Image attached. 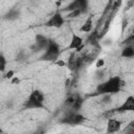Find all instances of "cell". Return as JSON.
<instances>
[{
	"label": "cell",
	"instance_id": "cell-5",
	"mask_svg": "<svg viewBox=\"0 0 134 134\" xmlns=\"http://www.w3.org/2000/svg\"><path fill=\"white\" fill-rule=\"evenodd\" d=\"M88 8V0H73L70 2L64 9L66 12H72V10H81L82 14L85 13Z\"/></svg>",
	"mask_w": 134,
	"mask_h": 134
},
{
	"label": "cell",
	"instance_id": "cell-7",
	"mask_svg": "<svg viewBox=\"0 0 134 134\" xmlns=\"http://www.w3.org/2000/svg\"><path fill=\"white\" fill-rule=\"evenodd\" d=\"M65 20L63 18V16L60 14V13H55L46 23L45 25L48 26V27H55V28H60L62 27V25L64 24Z\"/></svg>",
	"mask_w": 134,
	"mask_h": 134
},
{
	"label": "cell",
	"instance_id": "cell-20",
	"mask_svg": "<svg viewBox=\"0 0 134 134\" xmlns=\"http://www.w3.org/2000/svg\"><path fill=\"white\" fill-rule=\"evenodd\" d=\"M21 81H20V79L19 77H17V76H15V77H12V84H19Z\"/></svg>",
	"mask_w": 134,
	"mask_h": 134
},
{
	"label": "cell",
	"instance_id": "cell-21",
	"mask_svg": "<svg viewBox=\"0 0 134 134\" xmlns=\"http://www.w3.org/2000/svg\"><path fill=\"white\" fill-rule=\"evenodd\" d=\"M58 63V65H60V66H63V65H65V63L63 62V61H59V62H57Z\"/></svg>",
	"mask_w": 134,
	"mask_h": 134
},
{
	"label": "cell",
	"instance_id": "cell-1",
	"mask_svg": "<svg viewBox=\"0 0 134 134\" xmlns=\"http://www.w3.org/2000/svg\"><path fill=\"white\" fill-rule=\"evenodd\" d=\"M122 85L124 82L119 76H112L106 82L99 84L96 88V92L98 94H114L120 90Z\"/></svg>",
	"mask_w": 134,
	"mask_h": 134
},
{
	"label": "cell",
	"instance_id": "cell-8",
	"mask_svg": "<svg viewBox=\"0 0 134 134\" xmlns=\"http://www.w3.org/2000/svg\"><path fill=\"white\" fill-rule=\"evenodd\" d=\"M50 40L47 39L45 36L41 35V34H37L36 35V45L34 48H36V51H39L41 49H45L47 47V45L49 44Z\"/></svg>",
	"mask_w": 134,
	"mask_h": 134
},
{
	"label": "cell",
	"instance_id": "cell-11",
	"mask_svg": "<svg viewBox=\"0 0 134 134\" xmlns=\"http://www.w3.org/2000/svg\"><path fill=\"white\" fill-rule=\"evenodd\" d=\"M92 29V17H88L86 19V21L84 22V24L81 26V31L83 32H89Z\"/></svg>",
	"mask_w": 134,
	"mask_h": 134
},
{
	"label": "cell",
	"instance_id": "cell-17",
	"mask_svg": "<svg viewBox=\"0 0 134 134\" xmlns=\"http://www.w3.org/2000/svg\"><path fill=\"white\" fill-rule=\"evenodd\" d=\"M133 42H134V35H131V36H129V37L124 41V44H126V46H128V45H132Z\"/></svg>",
	"mask_w": 134,
	"mask_h": 134
},
{
	"label": "cell",
	"instance_id": "cell-24",
	"mask_svg": "<svg viewBox=\"0 0 134 134\" xmlns=\"http://www.w3.org/2000/svg\"><path fill=\"white\" fill-rule=\"evenodd\" d=\"M60 1H64V0H60Z\"/></svg>",
	"mask_w": 134,
	"mask_h": 134
},
{
	"label": "cell",
	"instance_id": "cell-6",
	"mask_svg": "<svg viewBox=\"0 0 134 134\" xmlns=\"http://www.w3.org/2000/svg\"><path fill=\"white\" fill-rule=\"evenodd\" d=\"M133 110H134V96L129 95L118 108L113 110V112H127V111H133Z\"/></svg>",
	"mask_w": 134,
	"mask_h": 134
},
{
	"label": "cell",
	"instance_id": "cell-16",
	"mask_svg": "<svg viewBox=\"0 0 134 134\" xmlns=\"http://www.w3.org/2000/svg\"><path fill=\"white\" fill-rule=\"evenodd\" d=\"M26 59V53L23 51V50H21L18 54H17V57H16V60L18 61V62H22V61H24Z\"/></svg>",
	"mask_w": 134,
	"mask_h": 134
},
{
	"label": "cell",
	"instance_id": "cell-19",
	"mask_svg": "<svg viewBox=\"0 0 134 134\" xmlns=\"http://www.w3.org/2000/svg\"><path fill=\"white\" fill-rule=\"evenodd\" d=\"M14 74H15V71H14V70H9L8 72L5 73L4 77H5V79H12V77L14 76Z\"/></svg>",
	"mask_w": 134,
	"mask_h": 134
},
{
	"label": "cell",
	"instance_id": "cell-15",
	"mask_svg": "<svg viewBox=\"0 0 134 134\" xmlns=\"http://www.w3.org/2000/svg\"><path fill=\"white\" fill-rule=\"evenodd\" d=\"M81 14H82V12H81V10H72V12H69V14H68L67 18H69V19H73V18L79 17Z\"/></svg>",
	"mask_w": 134,
	"mask_h": 134
},
{
	"label": "cell",
	"instance_id": "cell-4",
	"mask_svg": "<svg viewBox=\"0 0 134 134\" xmlns=\"http://www.w3.org/2000/svg\"><path fill=\"white\" fill-rule=\"evenodd\" d=\"M84 120H85V117L82 114H79L77 112L69 111L67 115H65L60 120V122L64 125H69V126H77V125H81Z\"/></svg>",
	"mask_w": 134,
	"mask_h": 134
},
{
	"label": "cell",
	"instance_id": "cell-13",
	"mask_svg": "<svg viewBox=\"0 0 134 134\" xmlns=\"http://www.w3.org/2000/svg\"><path fill=\"white\" fill-rule=\"evenodd\" d=\"M19 16H20V12H19V10H17V9H10V10L5 15L4 18H5L6 20H10V21H13V20L18 19Z\"/></svg>",
	"mask_w": 134,
	"mask_h": 134
},
{
	"label": "cell",
	"instance_id": "cell-2",
	"mask_svg": "<svg viewBox=\"0 0 134 134\" xmlns=\"http://www.w3.org/2000/svg\"><path fill=\"white\" fill-rule=\"evenodd\" d=\"M43 107H44V94L42 91L36 89L29 94L27 100L24 104V108H26V109H40Z\"/></svg>",
	"mask_w": 134,
	"mask_h": 134
},
{
	"label": "cell",
	"instance_id": "cell-10",
	"mask_svg": "<svg viewBox=\"0 0 134 134\" xmlns=\"http://www.w3.org/2000/svg\"><path fill=\"white\" fill-rule=\"evenodd\" d=\"M121 122L115 118H109L107 122V132L108 133H115L120 130Z\"/></svg>",
	"mask_w": 134,
	"mask_h": 134
},
{
	"label": "cell",
	"instance_id": "cell-18",
	"mask_svg": "<svg viewBox=\"0 0 134 134\" xmlns=\"http://www.w3.org/2000/svg\"><path fill=\"white\" fill-rule=\"evenodd\" d=\"M104 64H105V61L103 60V59H98L97 60V62H96V68H100V67H103L104 66Z\"/></svg>",
	"mask_w": 134,
	"mask_h": 134
},
{
	"label": "cell",
	"instance_id": "cell-12",
	"mask_svg": "<svg viewBox=\"0 0 134 134\" xmlns=\"http://www.w3.org/2000/svg\"><path fill=\"white\" fill-rule=\"evenodd\" d=\"M121 57L122 58H132V57H134V48H133V46L132 45L126 46L121 50Z\"/></svg>",
	"mask_w": 134,
	"mask_h": 134
},
{
	"label": "cell",
	"instance_id": "cell-9",
	"mask_svg": "<svg viewBox=\"0 0 134 134\" xmlns=\"http://www.w3.org/2000/svg\"><path fill=\"white\" fill-rule=\"evenodd\" d=\"M82 47H83V39L80 36L72 35L68 49H75V51H81Z\"/></svg>",
	"mask_w": 134,
	"mask_h": 134
},
{
	"label": "cell",
	"instance_id": "cell-22",
	"mask_svg": "<svg viewBox=\"0 0 134 134\" xmlns=\"http://www.w3.org/2000/svg\"><path fill=\"white\" fill-rule=\"evenodd\" d=\"M128 5H129V7H131V6L133 5V0H130L129 3H128Z\"/></svg>",
	"mask_w": 134,
	"mask_h": 134
},
{
	"label": "cell",
	"instance_id": "cell-14",
	"mask_svg": "<svg viewBox=\"0 0 134 134\" xmlns=\"http://www.w3.org/2000/svg\"><path fill=\"white\" fill-rule=\"evenodd\" d=\"M6 67V59L3 54H0V71H4Z\"/></svg>",
	"mask_w": 134,
	"mask_h": 134
},
{
	"label": "cell",
	"instance_id": "cell-23",
	"mask_svg": "<svg viewBox=\"0 0 134 134\" xmlns=\"http://www.w3.org/2000/svg\"><path fill=\"white\" fill-rule=\"evenodd\" d=\"M2 132H3V131H2V130H1V129H0V133H2Z\"/></svg>",
	"mask_w": 134,
	"mask_h": 134
},
{
	"label": "cell",
	"instance_id": "cell-3",
	"mask_svg": "<svg viewBox=\"0 0 134 134\" xmlns=\"http://www.w3.org/2000/svg\"><path fill=\"white\" fill-rule=\"evenodd\" d=\"M59 54H60L59 45L55 42L50 41L49 44L47 45V47L45 48L44 53L40 57V60L41 61H46V62H54V61H57Z\"/></svg>",
	"mask_w": 134,
	"mask_h": 134
}]
</instances>
